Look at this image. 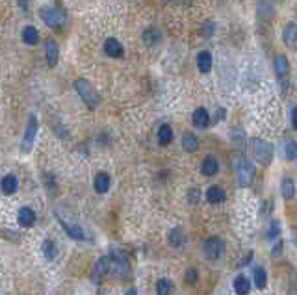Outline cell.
<instances>
[{
	"instance_id": "4316f807",
	"label": "cell",
	"mask_w": 297,
	"mask_h": 295,
	"mask_svg": "<svg viewBox=\"0 0 297 295\" xmlns=\"http://www.w3.org/2000/svg\"><path fill=\"white\" fill-rule=\"evenodd\" d=\"M182 147L186 152H195L199 147V141L197 137H195V134H191V132H186L182 137Z\"/></svg>"
},
{
	"instance_id": "52a82bcc",
	"label": "cell",
	"mask_w": 297,
	"mask_h": 295,
	"mask_svg": "<svg viewBox=\"0 0 297 295\" xmlns=\"http://www.w3.org/2000/svg\"><path fill=\"white\" fill-rule=\"evenodd\" d=\"M275 75L279 80H288V75H290V63H288V58L284 56V54H279V56H275Z\"/></svg>"
},
{
	"instance_id": "d590c367",
	"label": "cell",
	"mask_w": 297,
	"mask_h": 295,
	"mask_svg": "<svg viewBox=\"0 0 297 295\" xmlns=\"http://www.w3.org/2000/svg\"><path fill=\"white\" fill-rule=\"evenodd\" d=\"M17 4H19L23 9H26L28 8V4H30V0H17Z\"/></svg>"
},
{
	"instance_id": "e575fe53",
	"label": "cell",
	"mask_w": 297,
	"mask_h": 295,
	"mask_svg": "<svg viewBox=\"0 0 297 295\" xmlns=\"http://www.w3.org/2000/svg\"><path fill=\"white\" fill-rule=\"evenodd\" d=\"M282 247H284V243H282V242H279V243H277V245H275V249H273V256H279V254H281V253H282Z\"/></svg>"
},
{
	"instance_id": "d4e9b609",
	"label": "cell",
	"mask_w": 297,
	"mask_h": 295,
	"mask_svg": "<svg viewBox=\"0 0 297 295\" xmlns=\"http://www.w3.org/2000/svg\"><path fill=\"white\" fill-rule=\"evenodd\" d=\"M171 141H173V128L169 125H162L158 128V143L169 145Z\"/></svg>"
},
{
	"instance_id": "5b68a950",
	"label": "cell",
	"mask_w": 297,
	"mask_h": 295,
	"mask_svg": "<svg viewBox=\"0 0 297 295\" xmlns=\"http://www.w3.org/2000/svg\"><path fill=\"white\" fill-rule=\"evenodd\" d=\"M38 128H39L38 117L32 114L30 117H28V125H26V130H24L23 141H21V151H23L24 154L32 151V147H34V141H36V136H38Z\"/></svg>"
},
{
	"instance_id": "cb8c5ba5",
	"label": "cell",
	"mask_w": 297,
	"mask_h": 295,
	"mask_svg": "<svg viewBox=\"0 0 297 295\" xmlns=\"http://www.w3.org/2000/svg\"><path fill=\"white\" fill-rule=\"evenodd\" d=\"M23 41L26 45H38L39 43V32L34 26H26L23 30Z\"/></svg>"
},
{
	"instance_id": "8d00e7d4",
	"label": "cell",
	"mask_w": 297,
	"mask_h": 295,
	"mask_svg": "<svg viewBox=\"0 0 297 295\" xmlns=\"http://www.w3.org/2000/svg\"><path fill=\"white\" fill-rule=\"evenodd\" d=\"M251 258H253V253H249V254H247V256H245L244 260L240 262V264H242V265H247V264H249V262H251Z\"/></svg>"
},
{
	"instance_id": "7402d4cb",
	"label": "cell",
	"mask_w": 297,
	"mask_h": 295,
	"mask_svg": "<svg viewBox=\"0 0 297 295\" xmlns=\"http://www.w3.org/2000/svg\"><path fill=\"white\" fill-rule=\"evenodd\" d=\"M108 189H110V174L100 171L95 176V191L97 193H106Z\"/></svg>"
},
{
	"instance_id": "1f68e13d",
	"label": "cell",
	"mask_w": 297,
	"mask_h": 295,
	"mask_svg": "<svg viewBox=\"0 0 297 295\" xmlns=\"http://www.w3.org/2000/svg\"><path fill=\"white\" fill-rule=\"evenodd\" d=\"M197 280H199V273L195 267H190L188 271H186V282L190 284V286H193V284H197Z\"/></svg>"
},
{
	"instance_id": "f546056e",
	"label": "cell",
	"mask_w": 297,
	"mask_h": 295,
	"mask_svg": "<svg viewBox=\"0 0 297 295\" xmlns=\"http://www.w3.org/2000/svg\"><path fill=\"white\" fill-rule=\"evenodd\" d=\"M43 182H45V188L50 191V193H56V188H58V184H56V178H54L52 173H45L43 174Z\"/></svg>"
},
{
	"instance_id": "f35d334b",
	"label": "cell",
	"mask_w": 297,
	"mask_h": 295,
	"mask_svg": "<svg viewBox=\"0 0 297 295\" xmlns=\"http://www.w3.org/2000/svg\"><path fill=\"white\" fill-rule=\"evenodd\" d=\"M127 295H137V292H136V290H128V292H127Z\"/></svg>"
},
{
	"instance_id": "d6a6232c",
	"label": "cell",
	"mask_w": 297,
	"mask_h": 295,
	"mask_svg": "<svg viewBox=\"0 0 297 295\" xmlns=\"http://www.w3.org/2000/svg\"><path fill=\"white\" fill-rule=\"evenodd\" d=\"M199 197H201V193H199V188H191L190 191H188V201H190V205H197Z\"/></svg>"
},
{
	"instance_id": "ac0fdd59",
	"label": "cell",
	"mask_w": 297,
	"mask_h": 295,
	"mask_svg": "<svg viewBox=\"0 0 297 295\" xmlns=\"http://www.w3.org/2000/svg\"><path fill=\"white\" fill-rule=\"evenodd\" d=\"M60 219V217H58ZM61 227L65 228V232L69 234V238H73V240H84L85 234H84V228L78 227V225H71V223H67V221L60 219Z\"/></svg>"
},
{
	"instance_id": "3957f363",
	"label": "cell",
	"mask_w": 297,
	"mask_h": 295,
	"mask_svg": "<svg viewBox=\"0 0 297 295\" xmlns=\"http://www.w3.org/2000/svg\"><path fill=\"white\" fill-rule=\"evenodd\" d=\"M39 17L43 19L46 26H50L54 30H58L65 23V13L60 8H52V6H43L39 9Z\"/></svg>"
},
{
	"instance_id": "d6986e66",
	"label": "cell",
	"mask_w": 297,
	"mask_h": 295,
	"mask_svg": "<svg viewBox=\"0 0 297 295\" xmlns=\"http://www.w3.org/2000/svg\"><path fill=\"white\" fill-rule=\"evenodd\" d=\"M281 195L284 201H290V199H294L296 195V182L292 180V178H282L281 182Z\"/></svg>"
},
{
	"instance_id": "8992f818",
	"label": "cell",
	"mask_w": 297,
	"mask_h": 295,
	"mask_svg": "<svg viewBox=\"0 0 297 295\" xmlns=\"http://www.w3.org/2000/svg\"><path fill=\"white\" fill-rule=\"evenodd\" d=\"M223 251H225V245L221 242L219 238H208L205 243H203V253H205V256L208 260H219L221 254H223Z\"/></svg>"
},
{
	"instance_id": "ba28073f",
	"label": "cell",
	"mask_w": 297,
	"mask_h": 295,
	"mask_svg": "<svg viewBox=\"0 0 297 295\" xmlns=\"http://www.w3.org/2000/svg\"><path fill=\"white\" fill-rule=\"evenodd\" d=\"M45 54H46L48 65H50V67H56V65H58V60H60V46H58V41L48 39L45 45Z\"/></svg>"
},
{
	"instance_id": "836d02e7",
	"label": "cell",
	"mask_w": 297,
	"mask_h": 295,
	"mask_svg": "<svg viewBox=\"0 0 297 295\" xmlns=\"http://www.w3.org/2000/svg\"><path fill=\"white\" fill-rule=\"evenodd\" d=\"M277 236H279V223L273 221V223H271V228H269V238H277Z\"/></svg>"
},
{
	"instance_id": "603a6c76",
	"label": "cell",
	"mask_w": 297,
	"mask_h": 295,
	"mask_svg": "<svg viewBox=\"0 0 297 295\" xmlns=\"http://www.w3.org/2000/svg\"><path fill=\"white\" fill-rule=\"evenodd\" d=\"M234 292H236L238 295L249 294V292H251V282H249V279L244 277V275H238L236 279H234Z\"/></svg>"
},
{
	"instance_id": "44dd1931",
	"label": "cell",
	"mask_w": 297,
	"mask_h": 295,
	"mask_svg": "<svg viewBox=\"0 0 297 295\" xmlns=\"http://www.w3.org/2000/svg\"><path fill=\"white\" fill-rule=\"evenodd\" d=\"M169 243L176 247V249H180L186 245V232H184L182 228H173L171 232H169Z\"/></svg>"
},
{
	"instance_id": "2e32d148",
	"label": "cell",
	"mask_w": 297,
	"mask_h": 295,
	"mask_svg": "<svg viewBox=\"0 0 297 295\" xmlns=\"http://www.w3.org/2000/svg\"><path fill=\"white\" fill-rule=\"evenodd\" d=\"M191 119H193V125L197 126V128H206L208 125H210V114L206 112L205 108H197L193 115H191Z\"/></svg>"
},
{
	"instance_id": "74e56055",
	"label": "cell",
	"mask_w": 297,
	"mask_h": 295,
	"mask_svg": "<svg viewBox=\"0 0 297 295\" xmlns=\"http://www.w3.org/2000/svg\"><path fill=\"white\" fill-rule=\"evenodd\" d=\"M292 126H294V128H296V126H297V117H296V108H294V110H292Z\"/></svg>"
},
{
	"instance_id": "30bf717a",
	"label": "cell",
	"mask_w": 297,
	"mask_h": 295,
	"mask_svg": "<svg viewBox=\"0 0 297 295\" xmlns=\"http://www.w3.org/2000/svg\"><path fill=\"white\" fill-rule=\"evenodd\" d=\"M108 269H110V258L108 256L99 258L97 264H95V271H93V282H95V284H100L102 279L106 277Z\"/></svg>"
},
{
	"instance_id": "e0dca14e",
	"label": "cell",
	"mask_w": 297,
	"mask_h": 295,
	"mask_svg": "<svg viewBox=\"0 0 297 295\" xmlns=\"http://www.w3.org/2000/svg\"><path fill=\"white\" fill-rule=\"evenodd\" d=\"M160 41H162V34L158 28L151 26V28H147V30L143 32V43L147 46H156Z\"/></svg>"
},
{
	"instance_id": "484cf974",
	"label": "cell",
	"mask_w": 297,
	"mask_h": 295,
	"mask_svg": "<svg viewBox=\"0 0 297 295\" xmlns=\"http://www.w3.org/2000/svg\"><path fill=\"white\" fill-rule=\"evenodd\" d=\"M253 277H255V286L258 288V290H264L267 286V273L264 267H255Z\"/></svg>"
},
{
	"instance_id": "7c38bea8",
	"label": "cell",
	"mask_w": 297,
	"mask_h": 295,
	"mask_svg": "<svg viewBox=\"0 0 297 295\" xmlns=\"http://www.w3.org/2000/svg\"><path fill=\"white\" fill-rule=\"evenodd\" d=\"M104 52H106V56H110V58H121L123 54H125V50H123V45L117 39L108 38L106 41H104Z\"/></svg>"
},
{
	"instance_id": "7a4b0ae2",
	"label": "cell",
	"mask_w": 297,
	"mask_h": 295,
	"mask_svg": "<svg viewBox=\"0 0 297 295\" xmlns=\"http://www.w3.org/2000/svg\"><path fill=\"white\" fill-rule=\"evenodd\" d=\"M251 147H253V156H255V160L258 164H262V166H269L271 164V160H273V147L267 143V141L256 137V139H253Z\"/></svg>"
},
{
	"instance_id": "4fadbf2b",
	"label": "cell",
	"mask_w": 297,
	"mask_h": 295,
	"mask_svg": "<svg viewBox=\"0 0 297 295\" xmlns=\"http://www.w3.org/2000/svg\"><path fill=\"white\" fill-rule=\"evenodd\" d=\"M17 188H19V180H17L15 174H6V176L0 180V189H2V193H6V195L15 193Z\"/></svg>"
},
{
	"instance_id": "9a60e30c",
	"label": "cell",
	"mask_w": 297,
	"mask_h": 295,
	"mask_svg": "<svg viewBox=\"0 0 297 295\" xmlns=\"http://www.w3.org/2000/svg\"><path fill=\"white\" fill-rule=\"evenodd\" d=\"M217 171H219V162H217V158L206 156L203 166H201V173L205 174V176H213V174H217Z\"/></svg>"
},
{
	"instance_id": "ffe728a7",
	"label": "cell",
	"mask_w": 297,
	"mask_h": 295,
	"mask_svg": "<svg viewBox=\"0 0 297 295\" xmlns=\"http://www.w3.org/2000/svg\"><path fill=\"white\" fill-rule=\"evenodd\" d=\"M197 67L201 73H210V69H212V54L208 50H203V52L197 54Z\"/></svg>"
},
{
	"instance_id": "6da1fadb",
	"label": "cell",
	"mask_w": 297,
	"mask_h": 295,
	"mask_svg": "<svg viewBox=\"0 0 297 295\" xmlns=\"http://www.w3.org/2000/svg\"><path fill=\"white\" fill-rule=\"evenodd\" d=\"M75 89H77V93L80 95V98L84 100V104L89 110H95L100 104V95L85 78H78L75 82Z\"/></svg>"
},
{
	"instance_id": "4dcf8cb0",
	"label": "cell",
	"mask_w": 297,
	"mask_h": 295,
	"mask_svg": "<svg viewBox=\"0 0 297 295\" xmlns=\"http://www.w3.org/2000/svg\"><path fill=\"white\" fill-rule=\"evenodd\" d=\"M296 141H286L284 143V156H286V160H290V162H294L296 160Z\"/></svg>"
},
{
	"instance_id": "8fae6325",
	"label": "cell",
	"mask_w": 297,
	"mask_h": 295,
	"mask_svg": "<svg viewBox=\"0 0 297 295\" xmlns=\"http://www.w3.org/2000/svg\"><path fill=\"white\" fill-rule=\"evenodd\" d=\"M225 199H227V193L219 186H210V188L206 189V201L210 205H221Z\"/></svg>"
},
{
	"instance_id": "277c9868",
	"label": "cell",
	"mask_w": 297,
	"mask_h": 295,
	"mask_svg": "<svg viewBox=\"0 0 297 295\" xmlns=\"http://www.w3.org/2000/svg\"><path fill=\"white\" fill-rule=\"evenodd\" d=\"M236 180L240 186H251L255 180V167L247 158H238L236 160Z\"/></svg>"
},
{
	"instance_id": "83f0119b",
	"label": "cell",
	"mask_w": 297,
	"mask_h": 295,
	"mask_svg": "<svg viewBox=\"0 0 297 295\" xmlns=\"http://www.w3.org/2000/svg\"><path fill=\"white\" fill-rule=\"evenodd\" d=\"M156 292H158V295H171V292H173L171 280H168V279L158 280V282H156Z\"/></svg>"
},
{
	"instance_id": "f1b7e54d",
	"label": "cell",
	"mask_w": 297,
	"mask_h": 295,
	"mask_svg": "<svg viewBox=\"0 0 297 295\" xmlns=\"http://www.w3.org/2000/svg\"><path fill=\"white\" fill-rule=\"evenodd\" d=\"M43 254H45L48 260H54L56 258V243L52 240H45L43 242Z\"/></svg>"
},
{
	"instance_id": "9c48e42d",
	"label": "cell",
	"mask_w": 297,
	"mask_h": 295,
	"mask_svg": "<svg viewBox=\"0 0 297 295\" xmlns=\"http://www.w3.org/2000/svg\"><path fill=\"white\" fill-rule=\"evenodd\" d=\"M282 39H284V45L288 46L290 50H296V48H297V28H296V23H288L286 26H284Z\"/></svg>"
},
{
	"instance_id": "5bb4252c",
	"label": "cell",
	"mask_w": 297,
	"mask_h": 295,
	"mask_svg": "<svg viewBox=\"0 0 297 295\" xmlns=\"http://www.w3.org/2000/svg\"><path fill=\"white\" fill-rule=\"evenodd\" d=\"M17 219H19V225H21V227L28 228L36 223V212H34L32 208H28V206H24V208L19 210V217H17Z\"/></svg>"
}]
</instances>
